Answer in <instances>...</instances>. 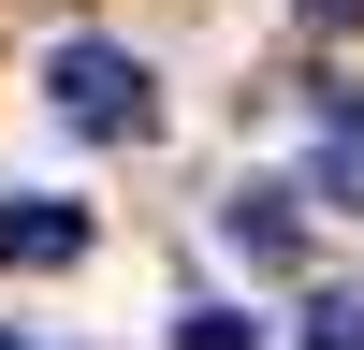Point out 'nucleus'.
I'll return each mask as SVG.
<instances>
[{"instance_id":"5","label":"nucleus","mask_w":364,"mask_h":350,"mask_svg":"<svg viewBox=\"0 0 364 350\" xmlns=\"http://www.w3.org/2000/svg\"><path fill=\"white\" fill-rule=\"evenodd\" d=\"M175 350H262V321H233V307H204L190 336H175Z\"/></svg>"},{"instance_id":"2","label":"nucleus","mask_w":364,"mask_h":350,"mask_svg":"<svg viewBox=\"0 0 364 350\" xmlns=\"http://www.w3.org/2000/svg\"><path fill=\"white\" fill-rule=\"evenodd\" d=\"M0 262H15V277H58V262H87V204L15 190V204H0Z\"/></svg>"},{"instance_id":"3","label":"nucleus","mask_w":364,"mask_h":350,"mask_svg":"<svg viewBox=\"0 0 364 350\" xmlns=\"http://www.w3.org/2000/svg\"><path fill=\"white\" fill-rule=\"evenodd\" d=\"M219 233H233V262L291 277V262H306V190H233V204H219Z\"/></svg>"},{"instance_id":"1","label":"nucleus","mask_w":364,"mask_h":350,"mask_svg":"<svg viewBox=\"0 0 364 350\" xmlns=\"http://www.w3.org/2000/svg\"><path fill=\"white\" fill-rule=\"evenodd\" d=\"M44 102L73 117L87 146H146V132H161V73H146L132 44H58L44 58Z\"/></svg>"},{"instance_id":"8","label":"nucleus","mask_w":364,"mask_h":350,"mask_svg":"<svg viewBox=\"0 0 364 350\" xmlns=\"http://www.w3.org/2000/svg\"><path fill=\"white\" fill-rule=\"evenodd\" d=\"M0 350H29V336H0Z\"/></svg>"},{"instance_id":"7","label":"nucleus","mask_w":364,"mask_h":350,"mask_svg":"<svg viewBox=\"0 0 364 350\" xmlns=\"http://www.w3.org/2000/svg\"><path fill=\"white\" fill-rule=\"evenodd\" d=\"M321 15H364V0H321Z\"/></svg>"},{"instance_id":"6","label":"nucleus","mask_w":364,"mask_h":350,"mask_svg":"<svg viewBox=\"0 0 364 350\" xmlns=\"http://www.w3.org/2000/svg\"><path fill=\"white\" fill-rule=\"evenodd\" d=\"M321 190H336V204H364V132H336V161H321Z\"/></svg>"},{"instance_id":"4","label":"nucleus","mask_w":364,"mask_h":350,"mask_svg":"<svg viewBox=\"0 0 364 350\" xmlns=\"http://www.w3.org/2000/svg\"><path fill=\"white\" fill-rule=\"evenodd\" d=\"M306 350H364V292H306Z\"/></svg>"}]
</instances>
